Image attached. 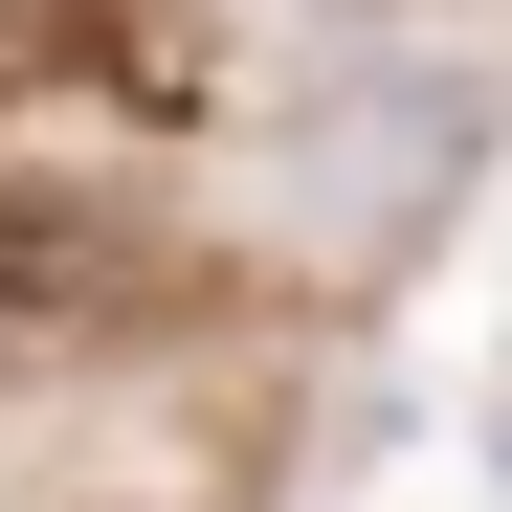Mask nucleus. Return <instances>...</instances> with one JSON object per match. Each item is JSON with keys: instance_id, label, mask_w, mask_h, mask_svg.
Listing matches in <instances>:
<instances>
[{"instance_id": "nucleus-1", "label": "nucleus", "mask_w": 512, "mask_h": 512, "mask_svg": "<svg viewBox=\"0 0 512 512\" xmlns=\"http://www.w3.org/2000/svg\"><path fill=\"white\" fill-rule=\"evenodd\" d=\"M67 268H112L90 179H0V312H67Z\"/></svg>"}, {"instance_id": "nucleus-2", "label": "nucleus", "mask_w": 512, "mask_h": 512, "mask_svg": "<svg viewBox=\"0 0 512 512\" xmlns=\"http://www.w3.org/2000/svg\"><path fill=\"white\" fill-rule=\"evenodd\" d=\"M134 0H0V90H45V67H112Z\"/></svg>"}]
</instances>
